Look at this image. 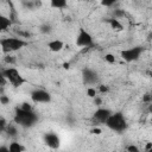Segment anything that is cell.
Wrapping results in <instances>:
<instances>
[{"label": "cell", "instance_id": "obj_33", "mask_svg": "<svg viewBox=\"0 0 152 152\" xmlns=\"http://www.w3.org/2000/svg\"><path fill=\"white\" fill-rule=\"evenodd\" d=\"M93 132H94L95 134H100V132H101V131H100L99 128H95V129H93Z\"/></svg>", "mask_w": 152, "mask_h": 152}, {"label": "cell", "instance_id": "obj_30", "mask_svg": "<svg viewBox=\"0 0 152 152\" xmlns=\"http://www.w3.org/2000/svg\"><path fill=\"white\" fill-rule=\"evenodd\" d=\"M151 150H152V142H147L146 146H145V151L146 152H151Z\"/></svg>", "mask_w": 152, "mask_h": 152}, {"label": "cell", "instance_id": "obj_16", "mask_svg": "<svg viewBox=\"0 0 152 152\" xmlns=\"http://www.w3.org/2000/svg\"><path fill=\"white\" fill-rule=\"evenodd\" d=\"M50 6L53 8H57V10H63L68 6V2L65 0H52L50 2Z\"/></svg>", "mask_w": 152, "mask_h": 152}, {"label": "cell", "instance_id": "obj_31", "mask_svg": "<svg viewBox=\"0 0 152 152\" xmlns=\"http://www.w3.org/2000/svg\"><path fill=\"white\" fill-rule=\"evenodd\" d=\"M0 152H10V151H8V146L1 145V146H0Z\"/></svg>", "mask_w": 152, "mask_h": 152}, {"label": "cell", "instance_id": "obj_17", "mask_svg": "<svg viewBox=\"0 0 152 152\" xmlns=\"http://www.w3.org/2000/svg\"><path fill=\"white\" fill-rule=\"evenodd\" d=\"M39 31H40L42 33H44V34H48V33H50V32L52 31V27H51V25H50V24L45 23V24H42V25H40Z\"/></svg>", "mask_w": 152, "mask_h": 152}, {"label": "cell", "instance_id": "obj_29", "mask_svg": "<svg viewBox=\"0 0 152 152\" xmlns=\"http://www.w3.org/2000/svg\"><path fill=\"white\" fill-rule=\"evenodd\" d=\"M94 103L96 104V106H101V103H102V100H101V97H99L97 95L94 97Z\"/></svg>", "mask_w": 152, "mask_h": 152}, {"label": "cell", "instance_id": "obj_7", "mask_svg": "<svg viewBox=\"0 0 152 152\" xmlns=\"http://www.w3.org/2000/svg\"><path fill=\"white\" fill-rule=\"evenodd\" d=\"M30 97L34 103H49L51 102V94L44 89H34L31 91Z\"/></svg>", "mask_w": 152, "mask_h": 152}, {"label": "cell", "instance_id": "obj_19", "mask_svg": "<svg viewBox=\"0 0 152 152\" xmlns=\"http://www.w3.org/2000/svg\"><path fill=\"white\" fill-rule=\"evenodd\" d=\"M104 61H106L107 63H109V64H114V63H115V57H114V55H112V53H106V55H104Z\"/></svg>", "mask_w": 152, "mask_h": 152}, {"label": "cell", "instance_id": "obj_1", "mask_svg": "<svg viewBox=\"0 0 152 152\" xmlns=\"http://www.w3.org/2000/svg\"><path fill=\"white\" fill-rule=\"evenodd\" d=\"M13 121L17 126H20L23 128H31L33 127L38 121V115L32 110H24L19 106L15 107Z\"/></svg>", "mask_w": 152, "mask_h": 152}, {"label": "cell", "instance_id": "obj_9", "mask_svg": "<svg viewBox=\"0 0 152 152\" xmlns=\"http://www.w3.org/2000/svg\"><path fill=\"white\" fill-rule=\"evenodd\" d=\"M112 113H113V112H112L110 109H108V108L99 107V108L94 112V114H93V116H91V121H93L94 124H106L107 119L109 118V115H110Z\"/></svg>", "mask_w": 152, "mask_h": 152}, {"label": "cell", "instance_id": "obj_21", "mask_svg": "<svg viewBox=\"0 0 152 152\" xmlns=\"http://www.w3.org/2000/svg\"><path fill=\"white\" fill-rule=\"evenodd\" d=\"M23 5H24L25 7H27V8H33V7H36V6H39V2H33V1H24V2H23Z\"/></svg>", "mask_w": 152, "mask_h": 152}, {"label": "cell", "instance_id": "obj_18", "mask_svg": "<svg viewBox=\"0 0 152 152\" xmlns=\"http://www.w3.org/2000/svg\"><path fill=\"white\" fill-rule=\"evenodd\" d=\"M7 125H8V122L6 121V119H5L4 116H0V134L6 131Z\"/></svg>", "mask_w": 152, "mask_h": 152}, {"label": "cell", "instance_id": "obj_20", "mask_svg": "<svg viewBox=\"0 0 152 152\" xmlns=\"http://www.w3.org/2000/svg\"><path fill=\"white\" fill-rule=\"evenodd\" d=\"M96 94H97V90H96L94 87H89V88L87 89V95H88L89 97H95Z\"/></svg>", "mask_w": 152, "mask_h": 152}, {"label": "cell", "instance_id": "obj_25", "mask_svg": "<svg viewBox=\"0 0 152 152\" xmlns=\"http://www.w3.org/2000/svg\"><path fill=\"white\" fill-rule=\"evenodd\" d=\"M126 150H127V152H141V151L138 148V146H135V145H128V146L126 147Z\"/></svg>", "mask_w": 152, "mask_h": 152}, {"label": "cell", "instance_id": "obj_12", "mask_svg": "<svg viewBox=\"0 0 152 152\" xmlns=\"http://www.w3.org/2000/svg\"><path fill=\"white\" fill-rule=\"evenodd\" d=\"M11 26H12V20L10 19V17L0 14V33L6 32Z\"/></svg>", "mask_w": 152, "mask_h": 152}, {"label": "cell", "instance_id": "obj_4", "mask_svg": "<svg viewBox=\"0 0 152 152\" xmlns=\"http://www.w3.org/2000/svg\"><path fill=\"white\" fill-rule=\"evenodd\" d=\"M2 71V74H4V76L6 77V80H7V82H10L13 87H20V86H23L26 81H25V78L21 76V74L15 69V68H13V66H10V68H6V69H4V70H1Z\"/></svg>", "mask_w": 152, "mask_h": 152}, {"label": "cell", "instance_id": "obj_10", "mask_svg": "<svg viewBox=\"0 0 152 152\" xmlns=\"http://www.w3.org/2000/svg\"><path fill=\"white\" fill-rule=\"evenodd\" d=\"M45 145L51 150H57L61 146V139L55 132H48L43 137Z\"/></svg>", "mask_w": 152, "mask_h": 152}, {"label": "cell", "instance_id": "obj_27", "mask_svg": "<svg viewBox=\"0 0 152 152\" xmlns=\"http://www.w3.org/2000/svg\"><path fill=\"white\" fill-rule=\"evenodd\" d=\"M6 83H7V80H6V77L4 76L2 71L0 70V87H5Z\"/></svg>", "mask_w": 152, "mask_h": 152}, {"label": "cell", "instance_id": "obj_28", "mask_svg": "<svg viewBox=\"0 0 152 152\" xmlns=\"http://www.w3.org/2000/svg\"><path fill=\"white\" fill-rule=\"evenodd\" d=\"M97 90H99V93L103 94V93H107V91H108V87H107V86H103V84H100Z\"/></svg>", "mask_w": 152, "mask_h": 152}, {"label": "cell", "instance_id": "obj_32", "mask_svg": "<svg viewBox=\"0 0 152 152\" xmlns=\"http://www.w3.org/2000/svg\"><path fill=\"white\" fill-rule=\"evenodd\" d=\"M150 100H151V96H150V94H146V95H145V97H144V101H145V102H148Z\"/></svg>", "mask_w": 152, "mask_h": 152}, {"label": "cell", "instance_id": "obj_15", "mask_svg": "<svg viewBox=\"0 0 152 152\" xmlns=\"http://www.w3.org/2000/svg\"><path fill=\"white\" fill-rule=\"evenodd\" d=\"M8 151L10 152H24L25 151V146L21 145L20 142H18V141H13V142L10 144Z\"/></svg>", "mask_w": 152, "mask_h": 152}, {"label": "cell", "instance_id": "obj_24", "mask_svg": "<svg viewBox=\"0 0 152 152\" xmlns=\"http://www.w3.org/2000/svg\"><path fill=\"white\" fill-rule=\"evenodd\" d=\"M5 62L8 64H14L15 63V57L11 56V55H6L5 56Z\"/></svg>", "mask_w": 152, "mask_h": 152}, {"label": "cell", "instance_id": "obj_6", "mask_svg": "<svg viewBox=\"0 0 152 152\" xmlns=\"http://www.w3.org/2000/svg\"><path fill=\"white\" fill-rule=\"evenodd\" d=\"M76 45L80 48H90L93 45V36L83 27H80L77 37H76Z\"/></svg>", "mask_w": 152, "mask_h": 152}, {"label": "cell", "instance_id": "obj_22", "mask_svg": "<svg viewBox=\"0 0 152 152\" xmlns=\"http://www.w3.org/2000/svg\"><path fill=\"white\" fill-rule=\"evenodd\" d=\"M115 4H116V1H115V0H109V1L104 0V1H101V5H102V6H104V7H112V6H114Z\"/></svg>", "mask_w": 152, "mask_h": 152}, {"label": "cell", "instance_id": "obj_11", "mask_svg": "<svg viewBox=\"0 0 152 152\" xmlns=\"http://www.w3.org/2000/svg\"><path fill=\"white\" fill-rule=\"evenodd\" d=\"M48 48L52 51V52H59L63 50L64 48V43L59 39H53V40H50L48 43Z\"/></svg>", "mask_w": 152, "mask_h": 152}, {"label": "cell", "instance_id": "obj_13", "mask_svg": "<svg viewBox=\"0 0 152 152\" xmlns=\"http://www.w3.org/2000/svg\"><path fill=\"white\" fill-rule=\"evenodd\" d=\"M104 21H106L107 24H109L113 30H116V31L122 30V24L119 21V19H115V18H107V19H104Z\"/></svg>", "mask_w": 152, "mask_h": 152}, {"label": "cell", "instance_id": "obj_34", "mask_svg": "<svg viewBox=\"0 0 152 152\" xmlns=\"http://www.w3.org/2000/svg\"><path fill=\"white\" fill-rule=\"evenodd\" d=\"M63 66H64V68H69V63H64Z\"/></svg>", "mask_w": 152, "mask_h": 152}, {"label": "cell", "instance_id": "obj_23", "mask_svg": "<svg viewBox=\"0 0 152 152\" xmlns=\"http://www.w3.org/2000/svg\"><path fill=\"white\" fill-rule=\"evenodd\" d=\"M0 103L1 104H8L10 103V97L8 96H6V95H4V94H1L0 95Z\"/></svg>", "mask_w": 152, "mask_h": 152}, {"label": "cell", "instance_id": "obj_3", "mask_svg": "<svg viewBox=\"0 0 152 152\" xmlns=\"http://www.w3.org/2000/svg\"><path fill=\"white\" fill-rule=\"evenodd\" d=\"M109 129L114 131V132H118V133H121L124 132L126 128H127V121H126V118L124 116V114L121 112H115V113H112L109 115V118L107 119L106 124H104Z\"/></svg>", "mask_w": 152, "mask_h": 152}, {"label": "cell", "instance_id": "obj_26", "mask_svg": "<svg viewBox=\"0 0 152 152\" xmlns=\"http://www.w3.org/2000/svg\"><path fill=\"white\" fill-rule=\"evenodd\" d=\"M19 107H20L21 109H24V110H32V106H31L30 103H27V102H23Z\"/></svg>", "mask_w": 152, "mask_h": 152}, {"label": "cell", "instance_id": "obj_14", "mask_svg": "<svg viewBox=\"0 0 152 152\" xmlns=\"http://www.w3.org/2000/svg\"><path fill=\"white\" fill-rule=\"evenodd\" d=\"M6 134L11 138H15L18 135V128H17V125L15 124H8L7 127H6Z\"/></svg>", "mask_w": 152, "mask_h": 152}, {"label": "cell", "instance_id": "obj_2", "mask_svg": "<svg viewBox=\"0 0 152 152\" xmlns=\"http://www.w3.org/2000/svg\"><path fill=\"white\" fill-rule=\"evenodd\" d=\"M27 45V42L24 40L20 37H7V38H1L0 39V48L1 51L6 55H10L12 52H15L24 46Z\"/></svg>", "mask_w": 152, "mask_h": 152}, {"label": "cell", "instance_id": "obj_5", "mask_svg": "<svg viewBox=\"0 0 152 152\" xmlns=\"http://www.w3.org/2000/svg\"><path fill=\"white\" fill-rule=\"evenodd\" d=\"M144 52V48L142 46H133V48H128V49H125L121 51V58L127 62V63H131V62H135L140 58L141 53Z\"/></svg>", "mask_w": 152, "mask_h": 152}, {"label": "cell", "instance_id": "obj_8", "mask_svg": "<svg viewBox=\"0 0 152 152\" xmlns=\"http://www.w3.org/2000/svg\"><path fill=\"white\" fill-rule=\"evenodd\" d=\"M82 81L86 86H94V84L99 83L100 77L95 70H93L90 68H84L82 70Z\"/></svg>", "mask_w": 152, "mask_h": 152}]
</instances>
